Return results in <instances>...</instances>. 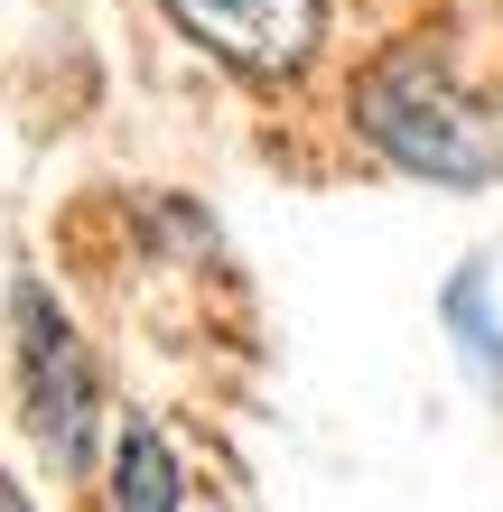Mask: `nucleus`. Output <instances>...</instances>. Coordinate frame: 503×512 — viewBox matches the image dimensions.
Segmentation results:
<instances>
[{
  "mask_svg": "<svg viewBox=\"0 0 503 512\" xmlns=\"http://www.w3.org/2000/svg\"><path fill=\"white\" fill-rule=\"evenodd\" d=\"M10 317H19V336H10V354H19V419H28V438H38V457L56 475H84V466H94V438H103L94 354L75 345L66 308H56L38 280H19Z\"/></svg>",
  "mask_w": 503,
  "mask_h": 512,
  "instance_id": "nucleus-2",
  "label": "nucleus"
},
{
  "mask_svg": "<svg viewBox=\"0 0 503 512\" xmlns=\"http://www.w3.org/2000/svg\"><path fill=\"white\" fill-rule=\"evenodd\" d=\"M448 336L466 354V373H476L485 391H503V326H494V270L485 261H466L448 280Z\"/></svg>",
  "mask_w": 503,
  "mask_h": 512,
  "instance_id": "nucleus-4",
  "label": "nucleus"
},
{
  "mask_svg": "<svg viewBox=\"0 0 503 512\" xmlns=\"http://www.w3.org/2000/svg\"><path fill=\"white\" fill-rule=\"evenodd\" d=\"M168 19L252 84L308 75L327 47V0H168Z\"/></svg>",
  "mask_w": 503,
  "mask_h": 512,
  "instance_id": "nucleus-3",
  "label": "nucleus"
},
{
  "mask_svg": "<svg viewBox=\"0 0 503 512\" xmlns=\"http://www.w3.org/2000/svg\"><path fill=\"white\" fill-rule=\"evenodd\" d=\"M354 122H364V140L392 168L438 177V187H494V168H503L485 112L466 103V84L438 66L429 47H392L382 56V66L364 75V94H354Z\"/></svg>",
  "mask_w": 503,
  "mask_h": 512,
  "instance_id": "nucleus-1",
  "label": "nucleus"
},
{
  "mask_svg": "<svg viewBox=\"0 0 503 512\" xmlns=\"http://www.w3.org/2000/svg\"><path fill=\"white\" fill-rule=\"evenodd\" d=\"M0 512H38V503H28V494H19V485H0Z\"/></svg>",
  "mask_w": 503,
  "mask_h": 512,
  "instance_id": "nucleus-6",
  "label": "nucleus"
},
{
  "mask_svg": "<svg viewBox=\"0 0 503 512\" xmlns=\"http://www.w3.org/2000/svg\"><path fill=\"white\" fill-rule=\"evenodd\" d=\"M112 512H177V457L150 419H131L112 447Z\"/></svg>",
  "mask_w": 503,
  "mask_h": 512,
  "instance_id": "nucleus-5",
  "label": "nucleus"
}]
</instances>
